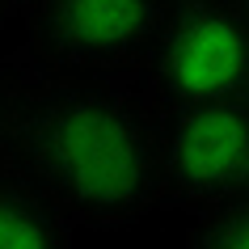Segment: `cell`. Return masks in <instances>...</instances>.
Masks as SVG:
<instances>
[{
  "mask_svg": "<svg viewBox=\"0 0 249 249\" xmlns=\"http://www.w3.org/2000/svg\"><path fill=\"white\" fill-rule=\"evenodd\" d=\"M21 169L68 220L114 228L144 215L165 186V140L114 89H55L13 127Z\"/></svg>",
  "mask_w": 249,
  "mask_h": 249,
  "instance_id": "cell-1",
  "label": "cell"
},
{
  "mask_svg": "<svg viewBox=\"0 0 249 249\" xmlns=\"http://www.w3.org/2000/svg\"><path fill=\"white\" fill-rule=\"evenodd\" d=\"M157 80L178 110L249 93V17L211 0H182L160 34Z\"/></svg>",
  "mask_w": 249,
  "mask_h": 249,
  "instance_id": "cell-2",
  "label": "cell"
},
{
  "mask_svg": "<svg viewBox=\"0 0 249 249\" xmlns=\"http://www.w3.org/2000/svg\"><path fill=\"white\" fill-rule=\"evenodd\" d=\"M165 186L190 207H232L249 198V102L182 106L165 135Z\"/></svg>",
  "mask_w": 249,
  "mask_h": 249,
  "instance_id": "cell-3",
  "label": "cell"
},
{
  "mask_svg": "<svg viewBox=\"0 0 249 249\" xmlns=\"http://www.w3.org/2000/svg\"><path fill=\"white\" fill-rule=\"evenodd\" d=\"M165 0H47L42 34L68 64H123L157 38Z\"/></svg>",
  "mask_w": 249,
  "mask_h": 249,
  "instance_id": "cell-4",
  "label": "cell"
},
{
  "mask_svg": "<svg viewBox=\"0 0 249 249\" xmlns=\"http://www.w3.org/2000/svg\"><path fill=\"white\" fill-rule=\"evenodd\" d=\"M64 207L30 173L0 169V249H72Z\"/></svg>",
  "mask_w": 249,
  "mask_h": 249,
  "instance_id": "cell-5",
  "label": "cell"
},
{
  "mask_svg": "<svg viewBox=\"0 0 249 249\" xmlns=\"http://www.w3.org/2000/svg\"><path fill=\"white\" fill-rule=\"evenodd\" d=\"M190 249H249V198L211 211L190 236Z\"/></svg>",
  "mask_w": 249,
  "mask_h": 249,
  "instance_id": "cell-6",
  "label": "cell"
},
{
  "mask_svg": "<svg viewBox=\"0 0 249 249\" xmlns=\"http://www.w3.org/2000/svg\"><path fill=\"white\" fill-rule=\"evenodd\" d=\"M0 13H4V0H0Z\"/></svg>",
  "mask_w": 249,
  "mask_h": 249,
  "instance_id": "cell-7",
  "label": "cell"
},
{
  "mask_svg": "<svg viewBox=\"0 0 249 249\" xmlns=\"http://www.w3.org/2000/svg\"><path fill=\"white\" fill-rule=\"evenodd\" d=\"M245 4H249V0H245Z\"/></svg>",
  "mask_w": 249,
  "mask_h": 249,
  "instance_id": "cell-8",
  "label": "cell"
}]
</instances>
